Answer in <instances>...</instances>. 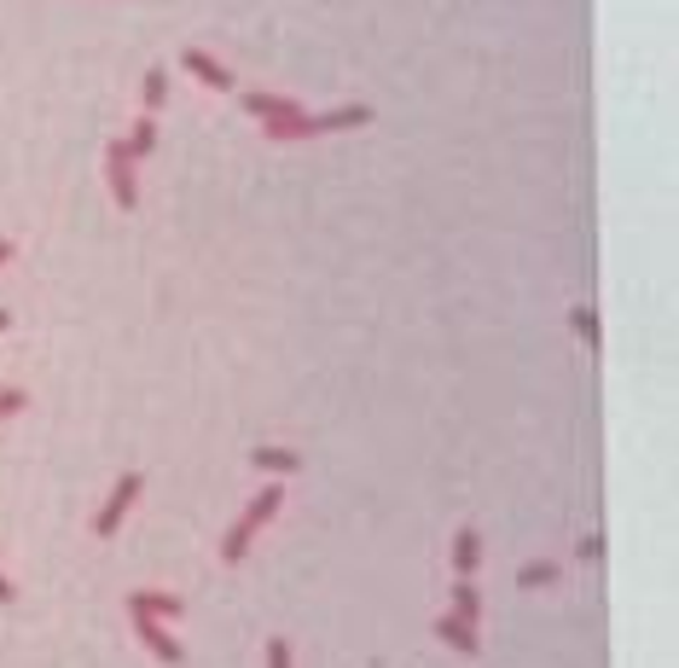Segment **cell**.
Segmentation results:
<instances>
[{"label":"cell","instance_id":"obj_1","mask_svg":"<svg viewBox=\"0 0 679 668\" xmlns=\"http://www.w3.org/2000/svg\"><path fill=\"white\" fill-rule=\"evenodd\" d=\"M372 123V105H337V111H297L285 123H262L267 140H314V134H349V128H366Z\"/></svg>","mask_w":679,"mask_h":668},{"label":"cell","instance_id":"obj_2","mask_svg":"<svg viewBox=\"0 0 679 668\" xmlns=\"http://www.w3.org/2000/svg\"><path fill=\"white\" fill-rule=\"evenodd\" d=\"M279 506H285V482H267V489L250 494V506L239 512V524H232L227 541H221V558L239 564V558L250 553V541L262 534V524H274V517H279Z\"/></svg>","mask_w":679,"mask_h":668},{"label":"cell","instance_id":"obj_3","mask_svg":"<svg viewBox=\"0 0 679 668\" xmlns=\"http://www.w3.org/2000/svg\"><path fill=\"white\" fill-rule=\"evenodd\" d=\"M140 494H146V477H140V471H123V477H116L111 500H105V506H99V517H93V534H99V541H111V534L123 529V517L134 512V500H140Z\"/></svg>","mask_w":679,"mask_h":668},{"label":"cell","instance_id":"obj_4","mask_svg":"<svg viewBox=\"0 0 679 668\" xmlns=\"http://www.w3.org/2000/svg\"><path fill=\"white\" fill-rule=\"evenodd\" d=\"M105 180H111L116 210H134V204H140V180H134V157L123 152V140L105 146Z\"/></svg>","mask_w":679,"mask_h":668},{"label":"cell","instance_id":"obj_5","mask_svg":"<svg viewBox=\"0 0 679 668\" xmlns=\"http://www.w3.org/2000/svg\"><path fill=\"white\" fill-rule=\"evenodd\" d=\"M128 622H134V640H140V645L151 651V657L163 663V668H180V663H186V645H180L163 622H151V616H128Z\"/></svg>","mask_w":679,"mask_h":668},{"label":"cell","instance_id":"obj_6","mask_svg":"<svg viewBox=\"0 0 679 668\" xmlns=\"http://www.w3.org/2000/svg\"><path fill=\"white\" fill-rule=\"evenodd\" d=\"M180 71H186V76H198L210 93H232V88H239V76H232L215 53H203V47H186V53H180Z\"/></svg>","mask_w":679,"mask_h":668},{"label":"cell","instance_id":"obj_7","mask_svg":"<svg viewBox=\"0 0 679 668\" xmlns=\"http://www.w3.org/2000/svg\"><path fill=\"white\" fill-rule=\"evenodd\" d=\"M180 593H163V588H134L128 593V616H151V622H168V616H180Z\"/></svg>","mask_w":679,"mask_h":668},{"label":"cell","instance_id":"obj_8","mask_svg":"<svg viewBox=\"0 0 679 668\" xmlns=\"http://www.w3.org/2000/svg\"><path fill=\"white\" fill-rule=\"evenodd\" d=\"M436 640L441 645H453L460 657H482V640H477V628L460 622V616H436Z\"/></svg>","mask_w":679,"mask_h":668},{"label":"cell","instance_id":"obj_9","mask_svg":"<svg viewBox=\"0 0 679 668\" xmlns=\"http://www.w3.org/2000/svg\"><path fill=\"white\" fill-rule=\"evenodd\" d=\"M244 111L256 116V123H285V116H297L302 105L291 93H244Z\"/></svg>","mask_w":679,"mask_h":668},{"label":"cell","instance_id":"obj_10","mask_svg":"<svg viewBox=\"0 0 679 668\" xmlns=\"http://www.w3.org/2000/svg\"><path fill=\"white\" fill-rule=\"evenodd\" d=\"M250 465H256V471H274V477H291V471H302V454L297 448L262 442V448H250Z\"/></svg>","mask_w":679,"mask_h":668},{"label":"cell","instance_id":"obj_11","mask_svg":"<svg viewBox=\"0 0 679 668\" xmlns=\"http://www.w3.org/2000/svg\"><path fill=\"white\" fill-rule=\"evenodd\" d=\"M477 564H482V534L465 524L453 534V576H477Z\"/></svg>","mask_w":679,"mask_h":668},{"label":"cell","instance_id":"obj_12","mask_svg":"<svg viewBox=\"0 0 679 668\" xmlns=\"http://www.w3.org/2000/svg\"><path fill=\"white\" fill-rule=\"evenodd\" d=\"M448 616H460V622L477 628V616H482V593H477V581L470 576H453V610Z\"/></svg>","mask_w":679,"mask_h":668},{"label":"cell","instance_id":"obj_13","mask_svg":"<svg viewBox=\"0 0 679 668\" xmlns=\"http://www.w3.org/2000/svg\"><path fill=\"white\" fill-rule=\"evenodd\" d=\"M123 152L140 163V157H151L158 152V116H140V123H134L128 134H123Z\"/></svg>","mask_w":679,"mask_h":668},{"label":"cell","instance_id":"obj_14","mask_svg":"<svg viewBox=\"0 0 679 668\" xmlns=\"http://www.w3.org/2000/svg\"><path fill=\"white\" fill-rule=\"evenodd\" d=\"M140 105H146V116H158L168 105V71L163 64H151V71L140 76Z\"/></svg>","mask_w":679,"mask_h":668},{"label":"cell","instance_id":"obj_15","mask_svg":"<svg viewBox=\"0 0 679 668\" xmlns=\"http://www.w3.org/2000/svg\"><path fill=\"white\" fill-rule=\"evenodd\" d=\"M517 581H523V588H552V581H557V564H552V558H529V564L517 570Z\"/></svg>","mask_w":679,"mask_h":668},{"label":"cell","instance_id":"obj_16","mask_svg":"<svg viewBox=\"0 0 679 668\" xmlns=\"http://www.w3.org/2000/svg\"><path fill=\"white\" fill-rule=\"evenodd\" d=\"M569 326L581 331L587 343H599V320H592V308H575V314H569Z\"/></svg>","mask_w":679,"mask_h":668},{"label":"cell","instance_id":"obj_17","mask_svg":"<svg viewBox=\"0 0 679 668\" xmlns=\"http://www.w3.org/2000/svg\"><path fill=\"white\" fill-rule=\"evenodd\" d=\"M24 390H0V419H12V413H24Z\"/></svg>","mask_w":679,"mask_h":668},{"label":"cell","instance_id":"obj_18","mask_svg":"<svg viewBox=\"0 0 679 668\" xmlns=\"http://www.w3.org/2000/svg\"><path fill=\"white\" fill-rule=\"evenodd\" d=\"M267 668H291V645L285 640H267Z\"/></svg>","mask_w":679,"mask_h":668},{"label":"cell","instance_id":"obj_19","mask_svg":"<svg viewBox=\"0 0 679 668\" xmlns=\"http://www.w3.org/2000/svg\"><path fill=\"white\" fill-rule=\"evenodd\" d=\"M581 558H604V534H581V546H575Z\"/></svg>","mask_w":679,"mask_h":668},{"label":"cell","instance_id":"obj_20","mask_svg":"<svg viewBox=\"0 0 679 668\" xmlns=\"http://www.w3.org/2000/svg\"><path fill=\"white\" fill-rule=\"evenodd\" d=\"M12 598H18V588H12V581H7V570H0V605H12Z\"/></svg>","mask_w":679,"mask_h":668},{"label":"cell","instance_id":"obj_21","mask_svg":"<svg viewBox=\"0 0 679 668\" xmlns=\"http://www.w3.org/2000/svg\"><path fill=\"white\" fill-rule=\"evenodd\" d=\"M12 256H18V244H12V239H0V262H12Z\"/></svg>","mask_w":679,"mask_h":668},{"label":"cell","instance_id":"obj_22","mask_svg":"<svg viewBox=\"0 0 679 668\" xmlns=\"http://www.w3.org/2000/svg\"><path fill=\"white\" fill-rule=\"evenodd\" d=\"M7 326H12V314H7V308H0V331H7Z\"/></svg>","mask_w":679,"mask_h":668}]
</instances>
